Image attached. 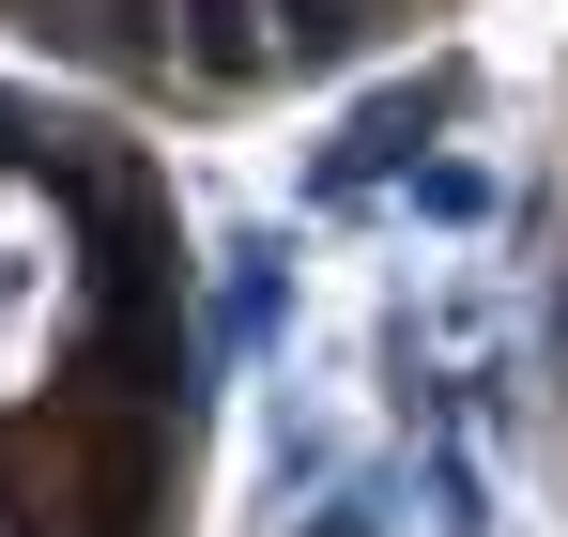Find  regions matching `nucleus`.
Returning <instances> with one entry per match:
<instances>
[{
    "label": "nucleus",
    "mask_w": 568,
    "mask_h": 537,
    "mask_svg": "<svg viewBox=\"0 0 568 537\" xmlns=\"http://www.w3.org/2000/svg\"><path fill=\"white\" fill-rule=\"evenodd\" d=\"M462 123V78H415V92H369L338 139H323V170H307V200H369V184H415L430 170V139Z\"/></svg>",
    "instance_id": "nucleus-1"
},
{
    "label": "nucleus",
    "mask_w": 568,
    "mask_h": 537,
    "mask_svg": "<svg viewBox=\"0 0 568 537\" xmlns=\"http://www.w3.org/2000/svg\"><path fill=\"white\" fill-rule=\"evenodd\" d=\"M430 537H491V476H476V446H430Z\"/></svg>",
    "instance_id": "nucleus-4"
},
{
    "label": "nucleus",
    "mask_w": 568,
    "mask_h": 537,
    "mask_svg": "<svg viewBox=\"0 0 568 537\" xmlns=\"http://www.w3.org/2000/svg\"><path fill=\"white\" fill-rule=\"evenodd\" d=\"M277 323H292V246H277V231L215 246V307H200V338H215V368L277 354Z\"/></svg>",
    "instance_id": "nucleus-2"
},
{
    "label": "nucleus",
    "mask_w": 568,
    "mask_h": 537,
    "mask_svg": "<svg viewBox=\"0 0 568 537\" xmlns=\"http://www.w3.org/2000/svg\"><path fill=\"white\" fill-rule=\"evenodd\" d=\"M415 215H430V231H491V170H476V154H430V170H415Z\"/></svg>",
    "instance_id": "nucleus-5"
},
{
    "label": "nucleus",
    "mask_w": 568,
    "mask_h": 537,
    "mask_svg": "<svg viewBox=\"0 0 568 537\" xmlns=\"http://www.w3.org/2000/svg\"><path fill=\"white\" fill-rule=\"evenodd\" d=\"M538 338H554V368H568V276H554V307H538Z\"/></svg>",
    "instance_id": "nucleus-7"
},
{
    "label": "nucleus",
    "mask_w": 568,
    "mask_h": 537,
    "mask_svg": "<svg viewBox=\"0 0 568 537\" xmlns=\"http://www.w3.org/2000/svg\"><path fill=\"white\" fill-rule=\"evenodd\" d=\"M384 523H399V507H384L369 476H354V492H338V507H323V523H292V537H384Z\"/></svg>",
    "instance_id": "nucleus-6"
},
{
    "label": "nucleus",
    "mask_w": 568,
    "mask_h": 537,
    "mask_svg": "<svg viewBox=\"0 0 568 537\" xmlns=\"http://www.w3.org/2000/svg\"><path fill=\"white\" fill-rule=\"evenodd\" d=\"M262 16H277V62H292V78H323V62H354V47H369L399 0H262Z\"/></svg>",
    "instance_id": "nucleus-3"
}]
</instances>
